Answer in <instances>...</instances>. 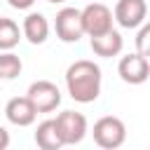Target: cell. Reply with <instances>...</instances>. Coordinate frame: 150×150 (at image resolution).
Instances as JSON below:
<instances>
[{
  "label": "cell",
  "instance_id": "obj_1",
  "mask_svg": "<svg viewBox=\"0 0 150 150\" xmlns=\"http://www.w3.org/2000/svg\"><path fill=\"white\" fill-rule=\"evenodd\" d=\"M66 89L70 98L77 103L96 101L101 94V68L89 59H80L70 63L66 70Z\"/></svg>",
  "mask_w": 150,
  "mask_h": 150
},
{
  "label": "cell",
  "instance_id": "obj_2",
  "mask_svg": "<svg viewBox=\"0 0 150 150\" xmlns=\"http://www.w3.org/2000/svg\"><path fill=\"white\" fill-rule=\"evenodd\" d=\"M91 136H94V143L103 150H115L120 145H124L127 141V127L120 117H112V115H105L101 120L94 122V129H91Z\"/></svg>",
  "mask_w": 150,
  "mask_h": 150
},
{
  "label": "cell",
  "instance_id": "obj_3",
  "mask_svg": "<svg viewBox=\"0 0 150 150\" xmlns=\"http://www.w3.org/2000/svg\"><path fill=\"white\" fill-rule=\"evenodd\" d=\"M112 21H115V14L103 2H89L82 9L84 35H89V38H96V35H103V33L112 30Z\"/></svg>",
  "mask_w": 150,
  "mask_h": 150
},
{
  "label": "cell",
  "instance_id": "obj_4",
  "mask_svg": "<svg viewBox=\"0 0 150 150\" xmlns=\"http://www.w3.org/2000/svg\"><path fill=\"white\" fill-rule=\"evenodd\" d=\"M54 30H56V38L61 42H77L82 35H84V26H82V9H75V7H63L56 19H54Z\"/></svg>",
  "mask_w": 150,
  "mask_h": 150
},
{
  "label": "cell",
  "instance_id": "obj_5",
  "mask_svg": "<svg viewBox=\"0 0 150 150\" xmlns=\"http://www.w3.org/2000/svg\"><path fill=\"white\" fill-rule=\"evenodd\" d=\"M117 75H120L122 82H127V84H143V82L150 77L148 56H143L141 52H134V54L122 56L120 63H117Z\"/></svg>",
  "mask_w": 150,
  "mask_h": 150
},
{
  "label": "cell",
  "instance_id": "obj_6",
  "mask_svg": "<svg viewBox=\"0 0 150 150\" xmlns=\"http://www.w3.org/2000/svg\"><path fill=\"white\" fill-rule=\"evenodd\" d=\"M26 96L33 101V105L38 108V112H52L61 105V91L54 82L49 80H38L28 87Z\"/></svg>",
  "mask_w": 150,
  "mask_h": 150
},
{
  "label": "cell",
  "instance_id": "obj_7",
  "mask_svg": "<svg viewBox=\"0 0 150 150\" xmlns=\"http://www.w3.org/2000/svg\"><path fill=\"white\" fill-rule=\"evenodd\" d=\"M56 127L63 138V145H75L87 136V117L75 110H63L56 115Z\"/></svg>",
  "mask_w": 150,
  "mask_h": 150
},
{
  "label": "cell",
  "instance_id": "obj_8",
  "mask_svg": "<svg viewBox=\"0 0 150 150\" xmlns=\"http://www.w3.org/2000/svg\"><path fill=\"white\" fill-rule=\"evenodd\" d=\"M112 14L122 28H138L141 23H145L148 5L145 0H117Z\"/></svg>",
  "mask_w": 150,
  "mask_h": 150
},
{
  "label": "cell",
  "instance_id": "obj_9",
  "mask_svg": "<svg viewBox=\"0 0 150 150\" xmlns=\"http://www.w3.org/2000/svg\"><path fill=\"white\" fill-rule=\"evenodd\" d=\"M5 117L14 127H30L38 117V108L33 105L28 96H14L5 105Z\"/></svg>",
  "mask_w": 150,
  "mask_h": 150
},
{
  "label": "cell",
  "instance_id": "obj_10",
  "mask_svg": "<svg viewBox=\"0 0 150 150\" xmlns=\"http://www.w3.org/2000/svg\"><path fill=\"white\" fill-rule=\"evenodd\" d=\"M21 30H23V38H26L30 45H42V42H47V38H49V21L45 19V14L30 12V14L23 19Z\"/></svg>",
  "mask_w": 150,
  "mask_h": 150
},
{
  "label": "cell",
  "instance_id": "obj_11",
  "mask_svg": "<svg viewBox=\"0 0 150 150\" xmlns=\"http://www.w3.org/2000/svg\"><path fill=\"white\" fill-rule=\"evenodd\" d=\"M122 47H124V40H122V35H120L115 28L108 30V33H103V35L91 38V52H94L96 56H101V59H112V56H117V54L122 52Z\"/></svg>",
  "mask_w": 150,
  "mask_h": 150
},
{
  "label": "cell",
  "instance_id": "obj_12",
  "mask_svg": "<svg viewBox=\"0 0 150 150\" xmlns=\"http://www.w3.org/2000/svg\"><path fill=\"white\" fill-rule=\"evenodd\" d=\"M35 145L42 148V150H59V148H63V138L59 134L56 120H45V122L38 124V129H35Z\"/></svg>",
  "mask_w": 150,
  "mask_h": 150
},
{
  "label": "cell",
  "instance_id": "obj_13",
  "mask_svg": "<svg viewBox=\"0 0 150 150\" xmlns=\"http://www.w3.org/2000/svg\"><path fill=\"white\" fill-rule=\"evenodd\" d=\"M23 30L19 28V23L14 19H7V16H0V52H9L19 45Z\"/></svg>",
  "mask_w": 150,
  "mask_h": 150
},
{
  "label": "cell",
  "instance_id": "obj_14",
  "mask_svg": "<svg viewBox=\"0 0 150 150\" xmlns=\"http://www.w3.org/2000/svg\"><path fill=\"white\" fill-rule=\"evenodd\" d=\"M21 59L9 49V52H0V80H14L21 75Z\"/></svg>",
  "mask_w": 150,
  "mask_h": 150
},
{
  "label": "cell",
  "instance_id": "obj_15",
  "mask_svg": "<svg viewBox=\"0 0 150 150\" xmlns=\"http://www.w3.org/2000/svg\"><path fill=\"white\" fill-rule=\"evenodd\" d=\"M136 52H141L143 56H150V21L141 23L136 33Z\"/></svg>",
  "mask_w": 150,
  "mask_h": 150
},
{
  "label": "cell",
  "instance_id": "obj_16",
  "mask_svg": "<svg viewBox=\"0 0 150 150\" xmlns=\"http://www.w3.org/2000/svg\"><path fill=\"white\" fill-rule=\"evenodd\" d=\"M7 2H9V7H14V9H28V7H33L35 0H7Z\"/></svg>",
  "mask_w": 150,
  "mask_h": 150
},
{
  "label": "cell",
  "instance_id": "obj_17",
  "mask_svg": "<svg viewBox=\"0 0 150 150\" xmlns=\"http://www.w3.org/2000/svg\"><path fill=\"white\" fill-rule=\"evenodd\" d=\"M9 148V131L0 124V150H7Z\"/></svg>",
  "mask_w": 150,
  "mask_h": 150
},
{
  "label": "cell",
  "instance_id": "obj_18",
  "mask_svg": "<svg viewBox=\"0 0 150 150\" xmlns=\"http://www.w3.org/2000/svg\"><path fill=\"white\" fill-rule=\"evenodd\" d=\"M47 2H54V5H59V2H66V0H47Z\"/></svg>",
  "mask_w": 150,
  "mask_h": 150
}]
</instances>
